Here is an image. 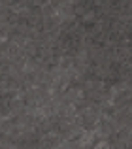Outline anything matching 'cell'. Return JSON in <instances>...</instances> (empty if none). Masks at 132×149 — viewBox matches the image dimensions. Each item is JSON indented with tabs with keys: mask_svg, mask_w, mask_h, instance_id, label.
I'll use <instances>...</instances> for the list:
<instances>
[{
	"mask_svg": "<svg viewBox=\"0 0 132 149\" xmlns=\"http://www.w3.org/2000/svg\"><path fill=\"white\" fill-rule=\"evenodd\" d=\"M96 149H104V146H100V147H96Z\"/></svg>",
	"mask_w": 132,
	"mask_h": 149,
	"instance_id": "1",
	"label": "cell"
}]
</instances>
